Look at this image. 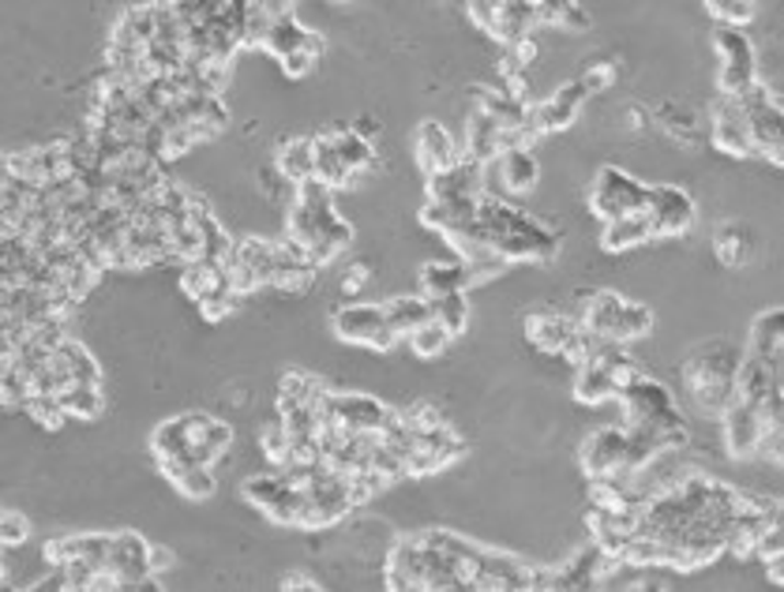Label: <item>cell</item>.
Returning <instances> with one entry per match:
<instances>
[{
	"label": "cell",
	"instance_id": "cell-1",
	"mask_svg": "<svg viewBox=\"0 0 784 592\" xmlns=\"http://www.w3.org/2000/svg\"><path fill=\"white\" fill-rule=\"evenodd\" d=\"M285 240L305 251L316 271L338 263L350 251L353 226L338 214L331 187L316 181L293 187V200L285 203Z\"/></svg>",
	"mask_w": 784,
	"mask_h": 592
},
{
	"label": "cell",
	"instance_id": "cell-2",
	"mask_svg": "<svg viewBox=\"0 0 784 592\" xmlns=\"http://www.w3.org/2000/svg\"><path fill=\"white\" fill-rule=\"evenodd\" d=\"M739 361H743V349H736L732 342H709L683 361L680 375L683 387L694 398V409L702 417H720L728 406H732L736 394V372Z\"/></svg>",
	"mask_w": 784,
	"mask_h": 592
},
{
	"label": "cell",
	"instance_id": "cell-3",
	"mask_svg": "<svg viewBox=\"0 0 784 592\" xmlns=\"http://www.w3.org/2000/svg\"><path fill=\"white\" fill-rule=\"evenodd\" d=\"M739 113H743V124L751 132V143H754V155L762 161H770L773 169L784 166V132H781V98L773 91L770 83H754L747 94L736 98Z\"/></svg>",
	"mask_w": 784,
	"mask_h": 592
},
{
	"label": "cell",
	"instance_id": "cell-4",
	"mask_svg": "<svg viewBox=\"0 0 784 592\" xmlns=\"http://www.w3.org/2000/svg\"><path fill=\"white\" fill-rule=\"evenodd\" d=\"M713 53H717V91L720 98H739L759 83V46L747 31L717 26L713 31Z\"/></svg>",
	"mask_w": 784,
	"mask_h": 592
},
{
	"label": "cell",
	"instance_id": "cell-5",
	"mask_svg": "<svg viewBox=\"0 0 784 592\" xmlns=\"http://www.w3.org/2000/svg\"><path fill=\"white\" fill-rule=\"evenodd\" d=\"M331 330H334L338 342L372 349V353H390V349L398 345L395 330L387 327V316H383V304H376V300L342 304V308L331 316Z\"/></svg>",
	"mask_w": 784,
	"mask_h": 592
},
{
	"label": "cell",
	"instance_id": "cell-6",
	"mask_svg": "<svg viewBox=\"0 0 784 592\" xmlns=\"http://www.w3.org/2000/svg\"><path fill=\"white\" fill-rule=\"evenodd\" d=\"M646 187L635 173L620 166H604L596 169L593 184H590V210L601 221H616L623 214H638L646 206Z\"/></svg>",
	"mask_w": 784,
	"mask_h": 592
},
{
	"label": "cell",
	"instance_id": "cell-7",
	"mask_svg": "<svg viewBox=\"0 0 784 592\" xmlns=\"http://www.w3.org/2000/svg\"><path fill=\"white\" fill-rule=\"evenodd\" d=\"M646 214L654 237H683L691 232L694 218H698V206H694V195L680 184H654L646 187Z\"/></svg>",
	"mask_w": 784,
	"mask_h": 592
},
{
	"label": "cell",
	"instance_id": "cell-8",
	"mask_svg": "<svg viewBox=\"0 0 784 592\" xmlns=\"http://www.w3.org/2000/svg\"><path fill=\"white\" fill-rule=\"evenodd\" d=\"M469 15L477 20L480 31L488 38H496L499 46H514L525 34H537L541 26V4H525V0H499V4H469Z\"/></svg>",
	"mask_w": 784,
	"mask_h": 592
},
{
	"label": "cell",
	"instance_id": "cell-9",
	"mask_svg": "<svg viewBox=\"0 0 784 592\" xmlns=\"http://www.w3.org/2000/svg\"><path fill=\"white\" fill-rule=\"evenodd\" d=\"M586 102H590V91L582 87V79H564V83L552 87L548 98H537V105L530 110V121H533L537 139L556 136V132H567L570 124L582 116Z\"/></svg>",
	"mask_w": 784,
	"mask_h": 592
},
{
	"label": "cell",
	"instance_id": "cell-10",
	"mask_svg": "<svg viewBox=\"0 0 784 592\" xmlns=\"http://www.w3.org/2000/svg\"><path fill=\"white\" fill-rule=\"evenodd\" d=\"M327 412H331L342 428H350L353 435H379L383 428L395 420V409L383 406L372 394H356V390H331L327 394Z\"/></svg>",
	"mask_w": 784,
	"mask_h": 592
},
{
	"label": "cell",
	"instance_id": "cell-11",
	"mask_svg": "<svg viewBox=\"0 0 784 592\" xmlns=\"http://www.w3.org/2000/svg\"><path fill=\"white\" fill-rule=\"evenodd\" d=\"M706 136L720 155L728 158H739V161H751L759 158L754 155V143H751V132L743 124V113H739L736 98H717L709 110V121H706Z\"/></svg>",
	"mask_w": 784,
	"mask_h": 592
},
{
	"label": "cell",
	"instance_id": "cell-12",
	"mask_svg": "<svg viewBox=\"0 0 784 592\" xmlns=\"http://www.w3.org/2000/svg\"><path fill=\"white\" fill-rule=\"evenodd\" d=\"M488 173L496 177V187L488 195L507 200V195H530L533 187L541 184L545 169H541V161L530 147H514V150H503V155L488 166Z\"/></svg>",
	"mask_w": 784,
	"mask_h": 592
},
{
	"label": "cell",
	"instance_id": "cell-13",
	"mask_svg": "<svg viewBox=\"0 0 784 592\" xmlns=\"http://www.w3.org/2000/svg\"><path fill=\"white\" fill-rule=\"evenodd\" d=\"M765 432V420L754 406H743V401L732 398V406L720 412V435H725V451L736 457V462H747V457H759V443Z\"/></svg>",
	"mask_w": 784,
	"mask_h": 592
},
{
	"label": "cell",
	"instance_id": "cell-14",
	"mask_svg": "<svg viewBox=\"0 0 784 592\" xmlns=\"http://www.w3.org/2000/svg\"><path fill=\"white\" fill-rule=\"evenodd\" d=\"M623 451H627V428H596L578 451V465L590 480L616 477L623 469Z\"/></svg>",
	"mask_w": 784,
	"mask_h": 592
},
{
	"label": "cell",
	"instance_id": "cell-15",
	"mask_svg": "<svg viewBox=\"0 0 784 592\" xmlns=\"http://www.w3.org/2000/svg\"><path fill=\"white\" fill-rule=\"evenodd\" d=\"M462 158H466L462 147L454 143V136L440 121H424L421 128H417V166L424 169V177L447 173Z\"/></svg>",
	"mask_w": 784,
	"mask_h": 592
},
{
	"label": "cell",
	"instance_id": "cell-16",
	"mask_svg": "<svg viewBox=\"0 0 784 592\" xmlns=\"http://www.w3.org/2000/svg\"><path fill=\"white\" fill-rule=\"evenodd\" d=\"M105 570H113L121 581H143L155 578L150 573V544L132 528L110 533V555H105Z\"/></svg>",
	"mask_w": 784,
	"mask_h": 592
},
{
	"label": "cell",
	"instance_id": "cell-17",
	"mask_svg": "<svg viewBox=\"0 0 784 592\" xmlns=\"http://www.w3.org/2000/svg\"><path fill=\"white\" fill-rule=\"evenodd\" d=\"M525 330V342H530L537 353H564V345L570 342V334L578 330L575 316L567 311H530L522 322Z\"/></svg>",
	"mask_w": 784,
	"mask_h": 592
},
{
	"label": "cell",
	"instance_id": "cell-18",
	"mask_svg": "<svg viewBox=\"0 0 784 592\" xmlns=\"http://www.w3.org/2000/svg\"><path fill=\"white\" fill-rule=\"evenodd\" d=\"M654 128H661L675 147H698L702 136H706V121H702L698 110L683 102H661L654 113Z\"/></svg>",
	"mask_w": 784,
	"mask_h": 592
},
{
	"label": "cell",
	"instance_id": "cell-19",
	"mask_svg": "<svg viewBox=\"0 0 784 592\" xmlns=\"http://www.w3.org/2000/svg\"><path fill=\"white\" fill-rule=\"evenodd\" d=\"M166 473V480L181 491L184 499L192 502H207L218 491V480H214V469L207 465H195L192 457H169V462H158Z\"/></svg>",
	"mask_w": 784,
	"mask_h": 592
},
{
	"label": "cell",
	"instance_id": "cell-20",
	"mask_svg": "<svg viewBox=\"0 0 784 592\" xmlns=\"http://www.w3.org/2000/svg\"><path fill=\"white\" fill-rule=\"evenodd\" d=\"M274 173H279L289 187L316 181V147H311V136L285 139L279 147V155H274Z\"/></svg>",
	"mask_w": 784,
	"mask_h": 592
},
{
	"label": "cell",
	"instance_id": "cell-21",
	"mask_svg": "<svg viewBox=\"0 0 784 592\" xmlns=\"http://www.w3.org/2000/svg\"><path fill=\"white\" fill-rule=\"evenodd\" d=\"M747 356H754V361L770 367H784V311L781 308H770L754 319Z\"/></svg>",
	"mask_w": 784,
	"mask_h": 592
},
{
	"label": "cell",
	"instance_id": "cell-22",
	"mask_svg": "<svg viewBox=\"0 0 784 592\" xmlns=\"http://www.w3.org/2000/svg\"><path fill=\"white\" fill-rule=\"evenodd\" d=\"M379 304H383V316H387V327L395 330L398 342L413 334V330H421L424 322H432V304H428L421 293H395Z\"/></svg>",
	"mask_w": 784,
	"mask_h": 592
},
{
	"label": "cell",
	"instance_id": "cell-23",
	"mask_svg": "<svg viewBox=\"0 0 784 592\" xmlns=\"http://www.w3.org/2000/svg\"><path fill=\"white\" fill-rule=\"evenodd\" d=\"M417 282H421L424 300H435V296L447 293H469V274L462 259H428L417 271Z\"/></svg>",
	"mask_w": 784,
	"mask_h": 592
},
{
	"label": "cell",
	"instance_id": "cell-24",
	"mask_svg": "<svg viewBox=\"0 0 784 592\" xmlns=\"http://www.w3.org/2000/svg\"><path fill=\"white\" fill-rule=\"evenodd\" d=\"M754 248H759L754 229L743 226V221H720L713 229V255H717L720 266H743L754 255Z\"/></svg>",
	"mask_w": 784,
	"mask_h": 592
},
{
	"label": "cell",
	"instance_id": "cell-25",
	"mask_svg": "<svg viewBox=\"0 0 784 592\" xmlns=\"http://www.w3.org/2000/svg\"><path fill=\"white\" fill-rule=\"evenodd\" d=\"M327 387L323 379H316V375H305V372H285L279 379V390H274V406H300V409H323Z\"/></svg>",
	"mask_w": 784,
	"mask_h": 592
},
{
	"label": "cell",
	"instance_id": "cell-26",
	"mask_svg": "<svg viewBox=\"0 0 784 592\" xmlns=\"http://www.w3.org/2000/svg\"><path fill=\"white\" fill-rule=\"evenodd\" d=\"M654 240V229H649L646 214H623L616 221H604L601 229V248L612 251V255H623V251H635L641 244Z\"/></svg>",
	"mask_w": 784,
	"mask_h": 592
},
{
	"label": "cell",
	"instance_id": "cell-27",
	"mask_svg": "<svg viewBox=\"0 0 784 592\" xmlns=\"http://www.w3.org/2000/svg\"><path fill=\"white\" fill-rule=\"evenodd\" d=\"M289 491H297L289 480L282 477V469H271V473H255V477H248L245 483H240V496H245L248 502H252L260 514L266 517H274L279 514V506L285 502V496Z\"/></svg>",
	"mask_w": 784,
	"mask_h": 592
},
{
	"label": "cell",
	"instance_id": "cell-28",
	"mask_svg": "<svg viewBox=\"0 0 784 592\" xmlns=\"http://www.w3.org/2000/svg\"><path fill=\"white\" fill-rule=\"evenodd\" d=\"M570 390H575V401H582V406H604V401L616 398V387H612V375L604 367L601 353L575 367V387Z\"/></svg>",
	"mask_w": 784,
	"mask_h": 592
},
{
	"label": "cell",
	"instance_id": "cell-29",
	"mask_svg": "<svg viewBox=\"0 0 784 592\" xmlns=\"http://www.w3.org/2000/svg\"><path fill=\"white\" fill-rule=\"evenodd\" d=\"M432 304V322H440L443 330H447L451 338H462L469 327V296L466 293H447V296H435Z\"/></svg>",
	"mask_w": 784,
	"mask_h": 592
},
{
	"label": "cell",
	"instance_id": "cell-30",
	"mask_svg": "<svg viewBox=\"0 0 784 592\" xmlns=\"http://www.w3.org/2000/svg\"><path fill=\"white\" fill-rule=\"evenodd\" d=\"M654 330V311L638 300H627L620 311V322H616V334H612V345H630L638 338H646Z\"/></svg>",
	"mask_w": 784,
	"mask_h": 592
},
{
	"label": "cell",
	"instance_id": "cell-31",
	"mask_svg": "<svg viewBox=\"0 0 784 592\" xmlns=\"http://www.w3.org/2000/svg\"><path fill=\"white\" fill-rule=\"evenodd\" d=\"M398 424H402L413 439H424V435L440 432V428H447V417H443L435 406H428V401H413L409 409L398 412Z\"/></svg>",
	"mask_w": 784,
	"mask_h": 592
},
{
	"label": "cell",
	"instance_id": "cell-32",
	"mask_svg": "<svg viewBox=\"0 0 784 592\" xmlns=\"http://www.w3.org/2000/svg\"><path fill=\"white\" fill-rule=\"evenodd\" d=\"M26 417L34 420V424L38 428H46V432H60V428L68 424V412H65V406H60L57 398H49V394H31V398H26Z\"/></svg>",
	"mask_w": 784,
	"mask_h": 592
},
{
	"label": "cell",
	"instance_id": "cell-33",
	"mask_svg": "<svg viewBox=\"0 0 784 592\" xmlns=\"http://www.w3.org/2000/svg\"><path fill=\"white\" fill-rule=\"evenodd\" d=\"M451 342H454V338L440 327V322H424L421 330H413V334H409V349H413L421 361H435V356H443Z\"/></svg>",
	"mask_w": 784,
	"mask_h": 592
},
{
	"label": "cell",
	"instance_id": "cell-34",
	"mask_svg": "<svg viewBox=\"0 0 784 592\" xmlns=\"http://www.w3.org/2000/svg\"><path fill=\"white\" fill-rule=\"evenodd\" d=\"M60 406H65L68 417H76V420H98L105 412L102 387H76L71 394L60 398Z\"/></svg>",
	"mask_w": 784,
	"mask_h": 592
},
{
	"label": "cell",
	"instance_id": "cell-35",
	"mask_svg": "<svg viewBox=\"0 0 784 592\" xmlns=\"http://www.w3.org/2000/svg\"><path fill=\"white\" fill-rule=\"evenodd\" d=\"M706 12L717 20V26H736V31H743L747 23H754V15H759V8L747 4V0H709Z\"/></svg>",
	"mask_w": 784,
	"mask_h": 592
},
{
	"label": "cell",
	"instance_id": "cell-36",
	"mask_svg": "<svg viewBox=\"0 0 784 592\" xmlns=\"http://www.w3.org/2000/svg\"><path fill=\"white\" fill-rule=\"evenodd\" d=\"M541 23L564 26V31H590V12L582 4H541Z\"/></svg>",
	"mask_w": 784,
	"mask_h": 592
},
{
	"label": "cell",
	"instance_id": "cell-37",
	"mask_svg": "<svg viewBox=\"0 0 784 592\" xmlns=\"http://www.w3.org/2000/svg\"><path fill=\"white\" fill-rule=\"evenodd\" d=\"M260 451L274 469H285V465H289V435H285V428L279 420H271V424L260 428Z\"/></svg>",
	"mask_w": 784,
	"mask_h": 592
},
{
	"label": "cell",
	"instance_id": "cell-38",
	"mask_svg": "<svg viewBox=\"0 0 784 592\" xmlns=\"http://www.w3.org/2000/svg\"><path fill=\"white\" fill-rule=\"evenodd\" d=\"M578 79H582V87H586V91H590V98H593V94L612 91V87L620 83V60H612V57L593 60V65L586 68Z\"/></svg>",
	"mask_w": 784,
	"mask_h": 592
},
{
	"label": "cell",
	"instance_id": "cell-39",
	"mask_svg": "<svg viewBox=\"0 0 784 592\" xmlns=\"http://www.w3.org/2000/svg\"><path fill=\"white\" fill-rule=\"evenodd\" d=\"M31 540V522L20 514V510L0 506V547H20Z\"/></svg>",
	"mask_w": 784,
	"mask_h": 592
},
{
	"label": "cell",
	"instance_id": "cell-40",
	"mask_svg": "<svg viewBox=\"0 0 784 592\" xmlns=\"http://www.w3.org/2000/svg\"><path fill=\"white\" fill-rule=\"evenodd\" d=\"M623 128L635 132V136H649V132H654V113H649L646 105H627V110H623Z\"/></svg>",
	"mask_w": 784,
	"mask_h": 592
},
{
	"label": "cell",
	"instance_id": "cell-41",
	"mask_svg": "<svg viewBox=\"0 0 784 592\" xmlns=\"http://www.w3.org/2000/svg\"><path fill=\"white\" fill-rule=\"evenodd\" d=\"M372 282V274H368V266L364 263H350L345 266V274H342V293H364V285Z\"/></svg>",
	"mask_w": 784,
	"mask_h": 592
},
{
	"label": "cell",
	"instance_id": "cell-42",
	"mask_svg": "<svg viewBox=\"0 0 784 592\" xmlns=\"http://www.w3.org/2000/svg\"><path fill=\"white\" fill-rule=\"evenodd\" d=\"M282 592H323L316 585V581L308 578V573H300V570H293V573H285L282 578V585H279Z\"/></svg>",
	"mask_w": 784,
	"mask_h": 592
},
{
	"label": "cell",
	"instance_id": "cell-43",
	"mask_svg": "<svg viewBox=\"0 0 784 592\" xmlns=\"http://www.w3.org/2000/svg\"><path fill=\"white\" fill-rule=\"evenodd\" d=\"M387 592H432L424 581L402 578V573H387Z\"/></svg>",
	"mask_w": 784,
	"mask_h": 592
},
{
	"label": "cell",
	"instance_id": "cell-44",
	"mask_svg": "<svg viewBox=\"0 0 784 592\" xmlns=\"http://www.w3.org/2000/svg\"><path fill=\"white\" fill-rule=\"evenodd\" d=\"M623 592H668L664 585H657V581H630Z\"/></svg>",
	"mask_w": 784,
	"mask_h": 592
},
{
	"label": "cell",
	"instance_id": "cell-45",
	"mask_svg": "<svg viewBox=\"0 0 784 592\" xmlns=\"http://www.w3.org/2000/svg\"><path fill=\"white\" fill-rule=\"evenodd\" d=\"M8 166V155H4V150H0V169H4Z\"/></svg>",
	"mask_w": 784,
	"mask_h": 592
}]
</instances>
